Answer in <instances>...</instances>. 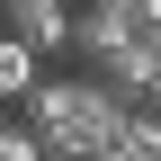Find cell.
I'll use <instances>...</instances> for the list:
<instances>
[{"mask_svg":"<svg viewBox=\"0 0 161 161\" xmlns=\"http://www.w3.org/2000/svg\"><path fill=\"white\" fill-rule=\"evenodd\" d=\"M134 108H116L98 80H45V90L18 108V125L45 143V161H108Z\"/></svg>","mask_w":161,"mask_h":161,"instance_id":"1","label":"cell"},{"mask_svg":"<svg viewBox=\"0 0 161 161\" xmlns=\"http://www.w3.org/2000/svg\"><path fill=\"white\" fill-rule=\"evenodd\" d=\"M72 0H0V36H18V45L36 54H72Z\"/></svg>","mask_w":161,"mask_h":161,"instance_id":"2","label":"cell"},{"mask_svg":"<svg viewBox=\"0 0 161 161\" xmlns=\"http://www.w3.org/2000/svg\"><path fill=\"white\" fill-rule=\"evenodd\" d=\"M36 90H45V54L18 45V36H0V108H27Z\"/></svg>","mask_w":161,"mask_h":161,"instance_id":"3","label":"cell"},{"mask_svg":"<svg viewBox=\"0 0 161 161\" xmlns=\"http://www.w3.org/2000/svg\"><path fill=\"white\" fill-rule=\"evenodd\" d=\"M0 161H45V143H36V134L9 116V125H0Z\"/></svg>","mask_w":161,"mask_h":161,"instance_id":"4","label":"cell"},{"mask_svg":"<svg viewBox=\"0 0 161 161\" xmlns=\"http://www.w3.org/2000/svg\"><path fill=\"white\" fill-rule=\"evenodd\" d=\"M0 125H9V108H0Z\"/></svg>","mask_w":161,"mask_h":161,"instance_id":"5","label":"cell"}]
</instances>
